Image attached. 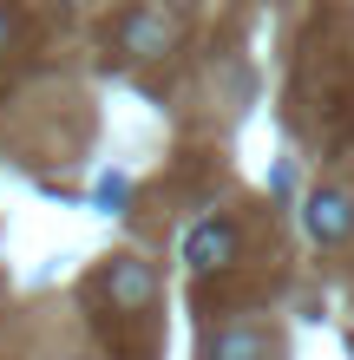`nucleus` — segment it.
<instances>
[{
    "mask_svg": "<svg viewBox=\"0 0 354 360\" xmlns=\"http://www.w3.org/2000/svg\"><path fill=\"white\" fill-rule=\"evenodd\" d=\"M171 39H177V20L164 13V7H138V13L118 20V46L132 53V59H158Z\"/></svg>",
    "mask_w": 354,
    "mask_h": 360,
    "instance_id": "f257e3e1",
    "label": "nucleus"
},
{
    "mask_svg": "<svg viewBox=\"0 0 354 360\" xmlns=\"http://www.w3.org/2000/svg\"><path fill=\"white\" fill-rule=\"evenodd\" d=\"M302 229L315 243H348L354 236V197L348 190H315L308 210H302Z\"/></svg>",
    "mask_w": 354,
    "mask_h": 360,
    "instance_id": "f03ea898",
    "label": "nucleus"
},
{
    "mask_svg": "<svg viewBox=\"0 0 354 360\" xmlns=\"http://www.w3.org/2000/svg\"><path fill=\"white\" fill-rule=\"evenodd\" d=\"M230 249H236V229L203 217V223H191V236H184V262L191 269H217V262H230Z\"/></svg>",
    "mask_w": 354,
    "mask_h": 360,
    "instance_id": "7ed1b4c3",
    "label": "nucleus"
},
{
    "mask_svg": "<svg viewBox=\"0 0 354 360\" xmlns=\"http://www.w3.org/2000/svg\"><path fill=\"white\" fill-rule=\"evenodd\" d=\"M158 295V275L144 269V262H112V302H125V308H144Z\"/></svg>",
    "mask_w": 354,
    "mask_h": 360,
    "instance_id": "20e7f679",
    "label": "nucleus"
},
{
    "mask_svg": "<svg viewBox=\"0 0 354 360\" xmlns=\"http://www.w3.org/2000/svg\"><path fill=\"white\" fill-rule=\"evenodd\" d=\"M210 360H263V334H256V328H230V334H217Z\"/></svg>",
    "mask_w": 354,
    "mask_h": 360,
    "instance_id": "39448f33",
    "label": "nucleus"
},
{
    "mask_svg": "<svg viewBox=\"0 0 354 360\" xmlns=\"http://www.w3.org/2000/svg\"><path fill=\"white\" fill-rule=\"evenodd\" d=\"M13 39V13H7V0H0V46Z\"/></svg>",
    "mask_w": 354,
    "mask_h": 360,
    "instance_id": "423d86ee",
    "label": "nucleus"
}]
</instances>
